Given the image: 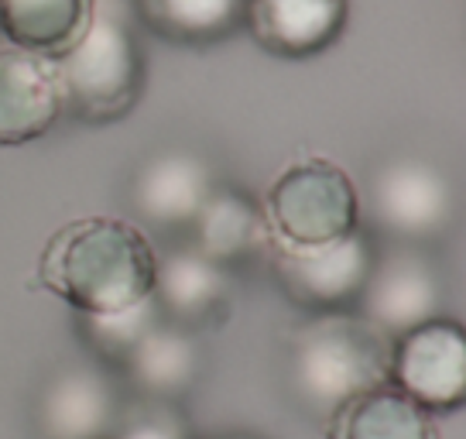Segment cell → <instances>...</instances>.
<instances>
[{
	"label": "cell",
	"mask_w": 466,
	"mask_h": 439,
	"mask_svg": "<svg viewBox=\"0 0 466 439\" xmlns=\"http://www.w3.org/2000/svg\"><path fill=\"white\" fill-rule=\"evenodd\" d=\"M120 371L137 388L141 398L175 402L178 395H186L196 384V378L203 374V347H199L196 330L161 320L120 361Z\"/></svg>",
	"instance_id": "cell-15"
},
{
	"label": "cell",
	"mask_w": 466,
	"mask_h": 439,
	"mask_svg": "<svg viewBox=\"0 0 466 439\" xmlns=\"http://www.w3.org/2000/svg\"><path fill=\"white\" fill-rule=\"evenodd\" d=\"M96 0H0V31L17 48L56 59L83 35Z\"/></svg>",
	"instance_id": "cell-17"
},
{
	"label": "cell",
	"mask_w": 466,
	"mask_h": 439,
	"mask_svg": "<svg viewBox=\"0 0 466 439\" xmlns=\"http://www.w3.org/2000/svg\"><path fill=\"white\" fill-rule=\"evenodd\" d=\"M120 398L110 374L93 364L62 367L35 405L45 439H103L116 425Z\"/></svg>",
	"instance_id": "cell-13"
},
{
	"label": "cell",
	"mask_w": 466,
	"mask_h": 439,
	"mask_svg": "<svg viewBox=\"0 0 466 439\" xmlns=\"http://www.w3.org/2000/svg\"><path fill=\"white\" fill-rule=\"evenodd\" d=\"M217 186L213 165L192 148H161L147 155L131 176L127 199L137 220L161 234L189 230L199 206Z\"/></svg>",
	"instance_id": "cell-9"
},
{
	"label": "cell",
	"mask_w": 466,
	"mask_h": 439,
	"mask_svg": "<svg viewBox=\"0 0 466 439\" xmlns=\"http://www.w3.org/2000/svg\"><path fill=\"white\" fill-rule=\"evenodd\" d=\"M391 343L357 309L312 312L285 340V378L312 415L329 419L343 402L391 381Z\"/></svg>",
	"instance_id": "cell-2"
},
{
	"label": "cell",
	"mask_w": 466,
	"mask_h": 439,
	"mask_svg": "<svg viewBox=\"0 0 466 439\" xmlns=\"http://www.w3.org/2000/svg\"><path fill=\"white\" fill-rule=\"evenodd\" d=\"M326 439H436L432 412L391 381L350 398L326 419Z\"/></svg>",
	"instance_id": "cell-16"
},
{
	"label": "cell",
	"mask_w": 466,
	"mask_h": 439,
	"mask_svg": "<svg viewBox=\"0 0 466 439\" xmlns=\"http://www.w3.org/2000/svg\"><path fill=\"white\" fill-rule=\"evenodd\" d=\"M264 217L271 248H316L360 227V189L329 158H306L289 165L264 196Z\"/></svg>",
	"instance_id": "cell-4"
},
{
	"label": "cell",
	"mask_w": 466,
	"mask_h": 439,
	"mask_svg": "<svg viewBox=\"0 0 466 439\" xmlns=\"http://www.w3.org/2000/svg\"><path fill=\"white\" fill-rule=\"evenodd\" d=\"M442 299L446 281L432 254L411 244H388L374 254L357 312H364L388 337H401L411 326L442 316Z\"/></svg>",
	"instance_id": "cell-7"
},
{
	"label": "cell",
	"mask_w": 466,
	"mask_h": 439,
	"mask_svg": "<svg viewBox=\"0 0 466 439\" xmlns=\"http://www.w3.org/2000/svg\"><path fill=\"white\" fill-rule=\"evenodd\" d=\"M103 439H114V436H103Z\"/></svg>",
	"instance_id": "cell-22"
},
{
	"label": "cell",
	"mask_w": 466,
	"mask_h": 439,
	"mask_svg": "<svg viewBox=\"0 0 466 439\" xmlns=\"http://www.w3.org/2000/svg\"><path fill=\"white\" fill-rule=\"evenodd\" d=\"M460 199L450 172L425 155H388L367 179L370 230L388 237L391 244L429 248L450 234Z\"/></svg>",
	"instance_id": "cell-5"
},
{
	"label": "cell",
	"mask_w": 466,
	"mask_h": 439,
	"mask_svg": "<svg viewBox=\"0 0 466 439\" xmlns=\"http://www.w3.org/2000/svg\"><path fill=\"white\" fill-rule=\"evenodd\" d=\"M391 384L429 412L460 409L466 398L463 322L436 316L394 337Z\"/></svg>",
	"instance_id": "cell-8"
},
{
	"label": "cell",
	"mask_w": 466,
	"mask_h": 439,
	"mask_svg": "<svg viewBox=\"0 0 466 439\" xmlns=\"http://www.w3.org/2000/svg\"><path fill=\"white\" fill-rule=\"evenodd\" d=\"M158 250L151 237L116 217H83L48 237L38 281L76 312H114L155 295Z\"/></svg>",
	"instance_id": "cell-1"
},
{
	"label": "cell",
	"mask_w": 466,
	"mask_h": 439,
	"mask_svg": "<svg viewBox=\"0 0 466 439\" xmlns=\"http://www.w3.org/2000/svg\"><path fill=\"white\" fill-rule=\"evenodd\" d=\"M219 439H254V436H219Z\"/></svg>",
	"instance_id": "cell-21"
},
{
	"label": "cell",
	"mask_w": 466,
	"mask_h": 439,
	"mask_svg": "<svg viewBox=\"0 0 466 439\" xmlns=\"http://www.w3.org/2000/svg\"><path fill=\"white\" fill-rule=\"evenodd\" d=\"M62 114L56 59L11 42L0 45V148L38 141Z\"/></svg>",
	"instance_id": "cell-10"
},
{
	"label": "cell",
	"mask_w": 466,
	"mask_h": 439,
	"mask_svg": "<svg viewBox=\"0 0 466 439\" xmlns=\"http://www.w3.org/2000/svg\"><path fill=\"white\" fill-rule=\"evenodd\" d=\"M374 237L357 227L353 234L316 248H271L268 264L278 289L309 312L357 309L367 275L374 268Z\"/></svg>",
	"instance_id": "cell-6"
},
{
	"label": "cell",
	"mask_w": 466,
	"mask_h": 439,
	"mask_svg": "<svg viewBox=\"0 0 466 439\" xmlns=\"http://www.w3.org/2000/svg\"><path fill=\"white\" fill-rule=\"evenodd\" d=\"M155 302L165 320L186 330L213 326L233 306V271L206 258L192 244L158 254Z\"/></svg>",
	"instance_id": "cell-12"
},
{
	"label": "cell",
	"mask_w": 466,
	"mask_h": 439,
	"mask_svg": "<svg viewBox=\"0 0 466 439\" xmlns=\"http://www.w3.org/2000/svg\"><path fill=\"white\" fill-rule=\"evenodd\" d=\"M161 320L165 316H161L155 295H147L134 306L114 309V312H76L83 340L93 347L96 357L110 361V364H120Z\"/></svg>",
	"instance_id": "cell-19"
},
{
	"label": "cell",
	"mask_w": 466,
	"mask_h": 439,
	"mask_svg": "<svg viewBox=\"0 0 466 439\" xmlns=\"http://www.w3.org/2000/svg\"><path fill=\"white\" fill-rule=\"evenodd\" d=\"M114 439H192V436L186 419H182V412L175 409V402L141 398L131 409H120Z\"/></svg>",
	"instance_id": "cell-20"
},
{
	"label": "cell",
	"mask_w": 466,
	"mask_h": 439,
	"mask_svg": "<svg viewBox=\"0 0 466 439\" xmlns=\"http://www.w3.org/2000/svg\"><path fill=\"white\" fill-rule=\"evenodd\" d=\"M350 0H248L244 28L275 59H316L347 31Z\"/></svg>",
	"instance_id": "cell-11"
},
{
	"label": "cell",
	"mask_w": 466,
	"mask_h": 439,
	"mask_svg": "<svg viewBox=\"0 0 466 439\" xmlns=\"http://www.w3.org/2000/svg\"><path fill=\"white\" fill-rule=\"evenodd\" d=\"M137 17L175 45H217L244 28L248 0H134Z\"/></svg>",
	"instance_id": "cell-18"
},
{
	"label": "cell",
	"mask_w": 466,
	"mask_h": 439,
	"mask_svg": "<svg viewBox=\"0 0 466 439\" xmlns=\"http://www.w3.org/2000/svg\"><path fill=\"white\" fill-rule=\"evenodd\" d=\"M189 234L192 248L230 271L271 254V230L264 206L240 186L217 182L189 223Z\"/></svg>",
	"instance_id": "cell-14"
},
{
	"label": "cell",
	"mask_w": 466,
	"mask_h": 439,
	"mask_svg": "<svg viewBox=\"0 0 466 439\" xmlns=\"http://www.w3.org/2000/svg\"><path fill=\"white\" fill-rule=\"evenodd\" d=\"M62 110L83 124H116L131 117L147 89L141 38L116 7L96 0L93 17L62 56H56Z\"/></svg>",
	"instance_id": "cell-3"
}]
</instances>
